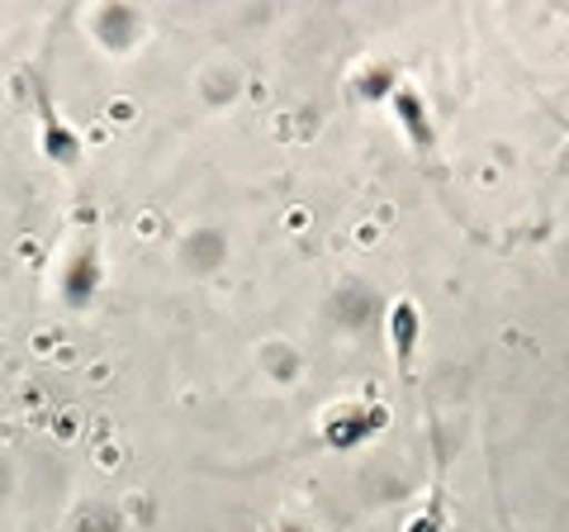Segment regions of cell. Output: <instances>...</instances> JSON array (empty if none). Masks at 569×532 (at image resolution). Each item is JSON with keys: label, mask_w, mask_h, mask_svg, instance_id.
<instances>
[{"label": "cell", "mask_w": 569, "mask_h": 532, "mask_svg": "<svg viewBox=\"0 0 569 532\" xmlns=\"http://www.w3.org/2000/svg\"><path fill=\"white\" fill-rule=\"evenodd\" d=\"M385 105H389V115H395V129H399L403 144L413 148L418 157H432L441 138H437V115H432V105H427L422 86L403 77L395 86V96H389Z\"/></svg>", "instance_id": "3"}, {"label": "cell", "mask_w": 569, "mask_h": 532, "mask_svg": "<svg viewBox=\"0 0 569 532\" xmlns=\"http://www.w3.org/2000/svg\"><path fill=\"white\" fill-rule=\"evenodd\" d=\"M389 423V410L376 400H342L332 404V410L323 414V423H318V442H323L328 452L347 456V452H361L370 437L385 433Z\"/></svg>", "instance_id": "2"}, {"label": "cell", "mask_w": 569, "mask_h": 532, "mask_svg": "<svg viewBox=\"0 0 569 532\" xmlns=\"http://www.w3.org/2000/svg\"><path fill=\"white\" fill-rule=\"evenodd\" d=\"M556 124H560V129H565V138H569V119H560V115H556Z\"/></svg>", "instance_id": "10"}, {"label": "cell", "mask_w": 569, "mask_h": 532, "mask_svg": "<svg viewBox=\"0 0 569 532\" xmlns=\"http://www.w3.org/2000/svg\"><path fill=\"white\" fill-rule=\"evenodd\" d=\"M104 286V253H100V238L96 234H81L77 243L62 253L58 262V299L62 309L71 314H86L100 299Z\"/></svg>", "instance_id": "1"}, {"label": "cell", "mask_w": 569, "mask_h": 532, "mask_svg": "<svg viewBox=\"0 0 569 532\" xmlns=\"http://www.w3.org/2000/svg\"><path fill=\"white\" fill-rule=\"evenodd\" d=\"M403 81L399 72V62H376V67H366L361 77H356V91H361L366 100H389L395 96V86Z\"/></svg>", "instance_id": "7"}, {"label": "cell", "mask_w": 569, "mask_h": 532, "mask_svg": "<svg viewBox=\"0 0 569 532\" xmlns=\"http://www.w3.org/2000/svg\"><path fill=\"white\" fill-rule=\"evenodd\" d=\"M33 100H39V152L48 157L52 167H81V157H86V144H81V134L67 124V115L58 110V100H52V91L39 81L33 86Z\"/></svg>", "instance_id": "4"}, {"label": "cell", "mask_w": 569, "mask_h": 532, "mask_svg": "<svg viewBox=\"0 0 569 532\" xmlns=\"http://www.w3.org/2000/svg\"><path fill=\"white\" fill-rule=\"evenodd\" d=\"M385 338H389V352H395L399 371L408 376V371H413V357H418V343H422V309H418L413 295L389 299V309H385Z\"/></svg>", "instance_id": "5"}, {"label": "cell", "mask_w": 569, "mask_h": 532, "mask_svg": "<svg viewBox=\"0 0 569 532\" xmlns=\"http://www.w3.org/2000/svg\"><path fill=\"white\" fill-rule=\"evenodd\" d=\"M91 33L110 48V52H123L133 43V33H138V14L129 6H104L91 14Z\"/></svg>", "instance_id": "6"}, {"label": "cell", "mask_w": 569, "mask_h": 532, "mask_svg": "<svg viewBox=\"0 0 569 532\" xmlns=\"http://www.w3.org/2000/svg\"><path fill=\"white\" fill-rule=\"evenodd\" d=\"M266 532H313L309 523H299V519H280V523H271Z\"/></svg>", "instance_id": "9"}, {"label": "cell", "mask_w": 569, "mask_h": 532, "mask_svg": "<svg viewBox=\"0 0 569 532\" xmlns=\"http://www.w3.org/2000/svg\"><path fill=\"white\" fill-rule=\"evenodd\" d=\"M441 528H447V504H441V494H432V500H427L413 519H408L403 532H441Z\"/></svg>", "instance_id": "8"}]
</instances>
